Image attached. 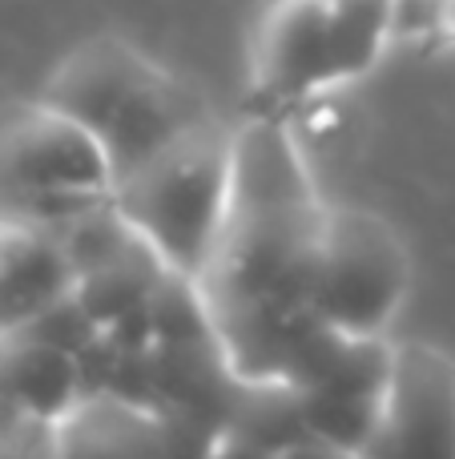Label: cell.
<instances>
[{"label":"cell","instance_id":"6da1fadb","mask_svg":"<svg viewBox=\"0 0 455 459\" xmlns=\"http://www.w3.org/2000/svg\"><path fill=\"white\" fill-rule=\"evenodd\" d=\"M327 210L290 121L250 113L234 129L222 230L190 286L226 375L242 387L290 391L331 331L314 302Z\"/></svg>","mask_w":455,"mask_h":459},{"label":"cell","instance_id":"7a4b0ae2","mask_svg":"<svg viewBox=\"0 0 455 459\" xmlns=\"http://www.w3.org/2000/svg\"><path fill=\"white\" fill-rule=\"evenodd\" d=\"M40 97L105 145L117 178L214 117L185 81L121 37L77 45L53 69Z\"/></svg>","mask_w":455,"mask_h":459},{"label":"cell","instance_id":"3957f363","mask_svg":"<svg viewBox=\"0 0 455 459\" xmlns=\"http://www.w3.org/2000/svg\"><path fill=\"white\" fill-rule=\"evenodd\" d=\"M234 129L210 117L117 178L113 214L161 262L174 282L193 286L230 202Z\"/></svg>","mask_w":455,"mask_h":459},{"label":"cell","instance_id":"277c9868","mask_svg":"<svg viewBox=\"0 0 455 459\" xmlns=\"http://www.w3.org/2000/svg\"><path fill=\"white\" fill-rule=\"evenodd\" d=\"M117 174L81 121L37 101L0 109V218L64 230L113 210Z\"/></svg>","mask_w":455,"mask_h":459},{"label":"cell","instance_id":"5b68a950","mask_svg":"<svg viewBox=\"0 0 455 459\" xmlns=\"http://www.w3.org/2000/svg\"><path fill=\"white\" fill-rule=\"evenodd\" d=\"M411 290V258L387 218L331 206L319 258V318L339 334H387Z\"/></svg>","mask_w":455,"mask_h":459},{"label":"cell","instance_id":"8992f818","mask_svg":"<svg viewBox=\"0 0 455 459\" xmlns=\"http://www.w3.org/2000/svg\"><path fill=\"white\" fill-rule=\"evenodd\" d=\"M391 371L395 342L387 334L355 339V334L327 331L303 363L298 379L290 383L303 428L359 455L383 415Z\"/></svg>","mask_w":455,"mask_h":459},{"label":"cell","instance_id":"52a82bcc","mask_svg":"<svg viewBox=\"0 0 455 459\" xmlns=\"http://www.w3.org/2000/svg\"><path fill=\"white\" fill-rule=\"evenodd\" d=\"M359 459H455V359L432 342H395L387 403Z\"/></svg>","mask_w":455,"mask_h":459},{"label":"cell","instance_id":"ba28073f","mask_svg":"<svg viewBox=\"0 0 455 459\" xmlns=\"http://www.w3.org/2000/svg\"><path fill=\"white\" fill-rule=\"evenodd\" d=\"M335 85L327 0H279L258 24L254 40L258 113L287 117Z\"/></svg>","mask_w":455,"mask_h":459},{"label":"cell","instance_id":"9c48e42d","mask_svg":"<svg viewBox=\"0 0 455 459\" xmlns=\"http://www.w3.org/2000/svg\"><path fill=\"white\" fill-rule=\"evenodd\" d=\"M77 286L81 262L61 230L0 218V339L45 323Z\"/></svg>","mask_w":455,"mask_h":459},{"label":"cell","instance_id":"30bf717a","mask_svg":"<svg viewBox=\"0 0 455 459\" xmlns=\"http://www.w3.org/2000/svg\"><path fill=\"white\" fill-rule=\"evenodd\" d=\"M56 459H169V415L129 391L85 387L56 420Z\"/></svg>","mask_w":455,"mask_h":459},{"label":"cell","instance_id":"8fae6325","mask_svg":"<svg viewBox=\"0 0 455 459\" xmlns=\"http://www.w3.org/2000/svg\"><path fill=\"white\" fill-rule=\"evenodd\" d=\"M85 395L81 355L45 331L0 339V428L53 423Z\"/></svg>","mask_w":455,"mask_h":459},{"label":"cell","instance_id":"7c38bea8","mask_svg":"<svg viewBox=\"0 0 455 459\" xmlns=\"http://www.w3.org/2000/svg\"><path fill=\"white\" fill-rule=\"evenodd\" d=\"M395 21V0H327L331 53H335V81H359L375 69L387 48V32Z\"/></svg>","mask_w":455,"mask_h":459},{"label":"cell","instance_id":"4fadbf2b","mask_svg":"<svg viewBox=\"0 0 455 459\" xmlns=\"http://www.w3.org/2000/svg\"><path fill=\"white\" fill-rule=\"evenodd\" d=\"M0 459H56L53 423H13V428H0Z\"/></svg>","mask_w":455,"mask_h":459},{"label":"cell","instance_id":"5bb4252c","mask_svg":"<svg viewBox=\"0 0 455 459\" xmlns=\"http://www.w3.org/2000/svg\"><path fill=\"white\" fill-rule=\"evenodd\" d=\"M274 459H359L355 452H343V447H335V444H327V439H319V436H298V439H290L287 447H279L274 452Z\"/></svg>","mask_w":455,"mask_h":459}]
</instances>
